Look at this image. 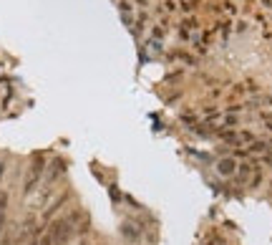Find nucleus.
<instances>
[{"label": "nucleus", "instance_id": "obj_1", "mask_svg": "<svg viewBox=\"0 0 272 245\" xmlns=\"http://www.w3.org/2000/svg\"><path fill=\"white\" fill-rule=\"evenodd\" d=\"M45 175V157L43 154H36L33 162H30V169H28V180L23 182V195H30L38 190V184Z\"/></svg>", "mask_w": 272, "mask_h": 245}, {"label": "nucleus", "instance_id": "obj_2", "mask_svg": "<svg viewBox=\"0 0 272 245\" xmlns=\"http://www.w3.org/2000/svg\"><path fill=\"white\" fill-rule=\"evenodd\" d=\"M45 169H48V177H45V187H51V184L66 172V162H63V160H53L51 167H45Z\"/></svg>", "mask_w": 272, "mask_h": 245}, {"label": "nucleus", "instance_id": "obj_3", "mask_svg": "<svg viewBox=\"0 0 272 245\" xmlns=\"http://www.w3.org/2000/svg\"><path fill=\"white\" fill-rule=\"evenodd\" d=\"M66 200H68V195L63 192V195H60V197L56 200V203H53V205H48V210H45V212H43V223H45V220H51V218H53V215H56V212H58L60 207H63V205H66Z\"/></svg>", "mask_w": 272, "mask_h": 245}, {"label": "nucleus", "instance_id": "obj_4", "mask_svg": "<svg viewBox=\"0 0 272 245\" xmlns=\"http://www.w3.org/2000/svg\"><path fill=\"white\" fill-rule=\"evenodd\" d=\"M234 160H222L219 164H217V172L219 175H224V177H230V175H234Z\"/></svg>", "mask_w": 272, "mask_h": 245}, {"label": "nucleus", "instance_id": "obj_5", "mask_svg": "<svg viewBox=\"0 0 272 245\" xmlns=\"http://www.w3.org/2000/svg\"><path fill=\"white\" fill-rule=\"evenodd\" d=\"M5 169H8L5 160H0V182H3V175H5Z\"/></svg>", "mask_w": 272, "mask_h": 245}, {"label": "nucleus", "instance_id": "obj_6", "mask_svg": "<svg viewBox=\"0 0 272 245\" xmlns=\"http://www.w3.org/2000/svg\"><path fill=\"white\" fill-rule=\"evenodd\" d=\"M83 245H86V243H83Z\"/></svg>", "mask_w": 272, "mask_h": 245}]
</instances>
